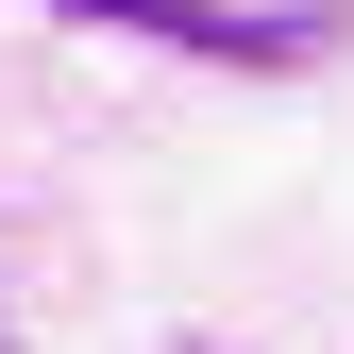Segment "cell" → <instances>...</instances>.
I'll return each instance as SVG.
<instances>
[{
    "mask_svg": "<svg viewBox=\"0 0 354 354\" xmlns=\"http://www.w3.org/2000/svg\"><path fill=\"white\" fill-rule=\"evenodd\" d=\"M84 34H152V51H203V68H321L337 17L321 0H51Z\"/></svg>",
    "mask_w": 354,
    "mask_h": 354,
    "instance_id": "obj_1",
    "label": "cell"
},
{
    "mask_svg": "<svg viewBox=\"0 0 354 354\" xmlns=\"http://www.w3.org/2000/svg\"><path fill=\"white\" fill-rule=\"evenodd\" d=\"M0 354H17V337H0Z\"/></svg>",
    "mask_w": 354,
    "mask_h": 354,
    "instance_id": "obj_2",
    "label": "cell"
}]
</instances>
